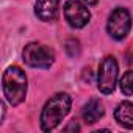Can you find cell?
<instances>
[{
    "mask_svg": "<svg viewBox=\"0 0 133 133\" xmlns=\"http://www.w3.org/2000/svg\"><path fill=\"white\" fill-rule=\"evenodd\" d=\"M119 86H121V92L124 96H133V71H128L122 75Z\"/></svg>",
    "mask_w": 133,
    "mask_h": 133,
    "instance_id": "obj_10",
    "label": "cell"
},
{
    "mask_svg": "<svg viewBox=\"0 0 133 133\" xmlns=\"http://www.w3.org/2000/svg\"><path fill=\"white\" fill-rule=\"evenodd\" d=\"M59 0H36L35 3V14L42 22H52L56 17Z\"/></svg>",
    "mask_w": 133,
    "mask_h": 133,
    "instance_id": "obj_7",
    "label": "cell"
},
{
    "mask_svg": "<svg viewBox=\"0 0 133 133\" xmlns=\"http://www.w3.org/2000/svg\"><path fill=\"white\" fill-rule=\"evenodd\" d=\"M83 2H85V3H86L88 6H94V5H96V3L99 2V0H83Z\"/></svg>",
    "mask_w": 133,
    "mask_h": 133,
    "instance_id": "obj_13",
    "label": "cell"
},
{
    "mask_svg": "<svg viewBox=\"0 0 133 133\" xmlns=\"http://www.w3.org/2000/svg\"><path fill=\"white\" fill-rule=\"evenodd\" d=\"M64 130H66V131H69V130H80V127H78V125H77L75 122H71V124H69L68 127L64 128Z\"/></svg>",
    "mask_w": 133,
    "mask_h": 133,
    "instance_id": "obj_12",
    "label": "cell"
},
{
    "mask_svg": "<svg viewBox=\"0 0 133 133\" xmlns=\"http://www.w3.org/2000/svg\"><path fill=\"white\" fill-rule=\"evenodd\" d=\"M64 19L72 28H83L89 19L91 13L82 0H66L64 3Z\"/></svg>",
    "mask_w": 133,
    "mask_h": 133,
    "instance_id": "obj_6",
    "label": "cell"
},
{
    "mask_svg": "<svg viewBox=\"0 0 133 133\" xmlns=\"http://www.w3.org/2000/svg\"><path fill=\"white\" fill-rule=\"evenodd\" d=\"M130 28H131V16H130L128 10H125V8L113 10L108 17V22H107L108 35L116 41H122L130 33Z\"/></svg>",
    "mask_w": 133,
    "mask_h": 133,
    "instance_id": "obj_5",
    "label": "cell"
},
{
    "mask_svg": "<svg viewBox=\"0 0 133 133\" xmlns=\"http://www.w3.org/2000/svg\"><path fill=\"white\" fill-rule=\"evenodd\" d=\"M71 105H72L71 96H68L66 92H58L52 96L44 105L41 113V130L50 131L56 128L58 124L71 111Z\"/></svg>",
    "mask_w": 133,
    "mask_h": 133,
    "instance_id": "obj_1",
    "label": "cell"
},
{
    "mask_svg": "<svg viewBox=\"0 0 133 133\" xmlns=\"http://www.w3.org/2000/svg\"><path fill=\"white\" fill-rule=\"evenodd\" d=\"M22 59L35 69H49L55 63V52L39 42H30L22 50Z\"/></svg>",
    "mask_w": 133,
    "mask_h": 133,
    "instance_id": "obj_3",
    "label": "cell"
},
{
    "mask_svg": "<svg viewBox=\"0 0 133 133\" xmlns=\"http://www.w3.org/2000/svg\"><path fill=\"white\" fill-rule=\"evenodd\" d=\"M66 50H68L69 56L75 58L80 55V42L77 39H68V42H66Z\"/></svg>",
    "mask_w": 133,
    "mask_h": 133,
    "instance_id": "obj_11",
    "label": "cell"
},
{
    "mask_svg": "<svg viewBox=\"0 0 133 133\" xmlns=\"http://www.w3.org/2000/svg\"><path fill=\"white\" fill-rule=\"evenodd\" d=\"M2 88L5 99L13 105L17 107L25 100L27 96V75L19 66H10L3 72L2 77Z\"/></svg>",
    "mask_w": 133,
    "mask_h": 133,
    "instance_id": "obj_2",
    "label": "cell"
},
{
    "mask_svg": "<svg viewBox=\"0 0 133 133\" xmlns=\"http://www.w3.org/2000/svg\"><path fill=\"white\" fill-rule=\"evenodd\" d=\"M105 113V108H103V103L99 100V99H91L88 103L83 105L82 108V117L86 124H94L97 122Z\"/></svg>",
    "mask_w": 133,
    "mask_h": 133,
    "instance_id": "obj_8",
    "label": "cell"
},
{
    "mask_svg": "<svg viewBox=\"0 0 133 133\" xmlns=\"http://www.w3.org/2000/svg\"><path fill=\"white\" fill-rule=\"evenodd\" d=\"M117 74H119V68L116 58L111 55L105 56L99 66V74H97V88L102 94L114 92L117 83Z\"/></svg>",
    "mask_w": 133,
    "mask_h": 133,
    "instance_id": "obj_4",
    "label": "cell"
},
{
    "mask_svg": "<svg viewBox=\"0 0 133 133\" xmlns=\"http://www.w3.org/2000/svg\"><path fill=\"white\" fill-rule=\"evenodd\" d=\"M114 119L119 125L125 128H133V103L121 102L114 110Z\"/></svg>",
    "mask_w": 133,
    "mask_h": 133,
    "instance_id": "obj_9",
    "label": "cell"
}]
</instances>
